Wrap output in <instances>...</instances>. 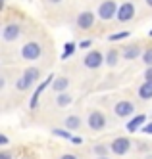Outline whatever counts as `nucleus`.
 Listing matches in <instances>:
<instances>
[{
  "instance_id": "9d476101",
  "label": "nucleus",
  "mask_w": 152,
  "mask_h": 159,
  "mask_svg": "<svg viewBox=\"0 0 152 159\" xmlns=\"http://www.w3.org/2000/svg\"><path fill=\"white\" fill-rule=\"evenodd\" d=\"M114 111H115V115H118V117L125 119V117H129L131 113L135 111V104H131V102H127V100L118 102V104H115V107H114Z\"/></svg>"
},
{
  "instance_id": "39448f33",
  "label": "nucleus",
  "mask_w": 152,
  "mask_h": 159,
  "mask_svg": "<svg viewBox=\"0 0 152 159\" xmlns=\"http://www.w3.org/2000/svg\"><path fill=\"white\" fill-rule=\"evenodd\" d=\"M87 123L92 130H102L106 127V117H104V113H100V111H91Z\"/></svg>"
},
{
  "instance_id": "0eeeda50",
  "label": "nucleus",
  "mask_w": 152,
  "mask_h": 159,
  "mask_svg": "<svg viewBox=\"0 0 152 159\" xmlns=\"http://www.w3.org/2000/svg\"><path fill=\"white\" fill-rule=\"evenodd\" d=\"M118 17L121 23H125V21H129V19H133L135 17V4L133 2H123L121 6H120V10H118Z\"/></svg>"
},
{
  "instance_id": "dca6fc26",
  "label": "nucleus",
  "mask_w": 152,
  "mask_h": 159,
  "mask_svg": "<svg viewBox=\"0 0 152 159\" xmlns=\"http://www.w3.org/2000/svg\"><path fill=\"white\" fill-rule=\"evenodd\" d=\"M66 127L69 129V130H77L79 127H81V119L77 117V115H69V117H66Z\"/></svg>"
},
{
  "instance_id": "412c9836",
  "label": "nucleus",
  "mask_w": 152,
  "mask_h": 159,
  "mask_svg": "<svg viewBox=\"0 0 152 159\" xmlns=\"http://www.w3.org/2000/svg\"><path fill=\"white\" fill-rule=\"evenodd\" d=\"M143 61H145L146 67H152V48L145 50V54H143Z\"/></svg>"
},
{
  "instance_id": "7ed1b4c3",
  "label": "nucleus",
  "mask_w": 152,
  "mask_h": 159,
  "mask_svg": "<svg viewBox=\"0 0 152 159\" xmlns=\"http://www.w3.org/2000/svg\"><path fill=\"white\" fill-rule=\"evenodd\" d=\"M118 10L120 8L115 6L114 0H104V2L98 6V17L104 19V21H108V19H112V17L118 16Z\"/></svg>"
},
{
  "instance_id": "b1692460",
  "label": "nucleus",
  "mask_w": 152,
  "mask_h": 159,
  "mask_svg": "<svg viewBox=\"0 0 152 159\" xmlns=\"http://www.w3.org/2000/svg\"><path fill=\"white\" fill-rule=\"evenodd\" d=\"M143 75H145V81H152V67H146V71Z\"/></svg>"
},
{
  "instance_id": "2eb2a0df",
  "label": "nucleus",
  "mask_w": 152,
  "mask_h": 159,
  "mask_svg": "<svg viewBox=\"0 0 152 159\" xmlns=\"http://www.w3.org/2000/svg\"><path fill=\"white\" fill-rule=\"evenodd\" d=\"M67 84H69V81H67V77H58V79H54V84H52V88L56 90V92H66V88H67Z\"/></svg>"
},
{
  "instance_id": "1a4fd4ad",
  "label": "nucleus",
  "mask_w": 152,
  "mask_h": 159,
  "mask_svg": "<svg viewBox=\"0 0 152 159\" xmlns=\"http://www.w3.org/2000/svg\"><path fill=\"white\" fill-rule=\"evenodd\" d=\"M19 35H21V27H19L17 23H8V25H4V29H2V39H4L6 42L16 40Z\"/></svg>"
},
{
  "instance_id": "4468645a",
  "label": "nucleus",
  "mask_w": 152,
  "mask_h": 159,
  "mask_svg": "<svg viewBox=\"0 0 152 159\" xmlns=\"http://www.w3.org/2000/svg\"><path fill=\"white\" fill-rule=\"evenodd\" d=\"M139 98H143V100L152 98V81H145L141 86H139Z\"/></svg>"
},
{
  "instance_id": "9b49d317",
  "label": "nucleus",
  "mask_w": 152,
  "mask_h": 159,
  "mask_svg": "<svg viewBox=\"0 0 152 159\" xmlns=\"http://www.w3.org/2000/svg\"><path fill=\"white\" fill-rule=\"evenodd\" d=\"M92 25H95V14L92 12H81L79 17H77V27L79 29H92Z\"/></svg>"
},
{
  "instance_id": "f3484780",
  "label": "nucleus",
  "mask_w": 152,
  "mask_h": 159,
  "mask_svg": "<svg viewBox=\"0 0 152 159\" xmlns=\"http://www.w3.org/2000/svg\"><path fill=\"white\" fill-rule=\"evenodd\" d=\"M118 60H120V52L118 50H108V54H106V63L110 67H114L115 63H118Z\"/></svg>"
},
{
  "instance_id": "ddd939ff",
  "label": "nucleus",
  "mask_w": 152,
  "mask_h": 159,
  "mask_svg": "<svg viewBox=\"0 0 152 159\" xmlns=\"http://www.w3.org/2000/svg\"><path fill=\"white\" fill-rule=\"evenodd\" d=\"M145 121H146V115H143V113H141V115H137V117H133L129 123H127V130H129V132H137L145 125Z\"/></svg>"
},
{
  "instance_id": "f8f14e48",
  "label": "nucleus",
  "mask_w": 152,
  "mask_h": 159,
  "mask_svg": "<svg viewBox=\"0 0 152 159\" xmlns=\"http://www.w3.org/2000/svg\"><path fill=\"white\" fill-rule=\"evenodd\" d=\"M141 54H145V52H141V48H139L137 44H129V46H125L123 52H121V56H123L125 60H135V58H139Z\"/></svg>"
},
{
  "instance_id": "7c9ffc66",
  "label": "nucleus",
  "mask_w": 152,
  "mask_h": 159,
  "mask_svg": "<svg viewBox=\"0 0 152 159\" xmlns=\"http://www.w3.org/2000/svg\"><path fill=\"white\" fill-rule=\"evenodd\" d=\"M146 4H148V6H150V8H152V0H146Z\"/></svg>"
},
{
  "instance_id": "20e7f679",
  "label": "nucleus",
  "mask_w": 152,
  "mask_h": 159,
  "mask_svg": "<svg viewBox=\"0 0 152 159\" xmlns=\"http://www.w3.org/2000/svg\"><path fill=\"white\" fill-rule=\"evenodd\" d=\"M110 150H112V153H115V155H125L127 152L131 150V140L127 138V136L114 138L112 144H110Z\"/></svg>"
},
{
  "instance_id": "c756f323",
  "label": "nucleus",
  "mask_w": 152,
  "mask_h": 159,
  "mask_svg": "<svg viewBox=\"0 0 152 159\" xmlns=\"http://www.w3.org/2000/svg\"><path fill=\"white\" fill-rule=\"evenodd\" d=\"M71 142H73V144H81V138H77V136H73V138H71Z\"/></svg>"
},
{
  "instance_id": "f03ea898",
  "label": "nucleus",
  "mask_w": 152,
  "mask_h": 159,
  "mask_svg": "<svg viewBox=\"0 0 152 159\" xmlns=\"http://www.w3.org/2000/svg\"><path fill=\"white\" fill-rule=\"evenodd\" d=\"M41 54H42V46H41L37 40H29V42L23 44V48H21V58L27 60V61L39 60Z\"/></svg>"
},
{
  "instance_id": "2f4dec72",
  "label": "nucleus",
  "mask_w": 152,
  "mask_h": 159,
  "mask_svg": "<svg viewBox=\"0 0 152 159\" xmlns=\"http://www.w3.org/2000/svg\"><path fill=\"white\" fill-rule=\"evenodd\" d=\"M50 2H62V0H50Z\"/></svg>"
},
{
  "instance_id": "a211bd4d",
  "label": "nucleus",
  "mask_w": 152,
  "mask_h": 159,
  "mask_svg": "<svg viewBox=\"0 0 152 159\" xmlns=\"http://www.w3.org/2000/svg\"><path fill=\"white\" fill-rule=\"evenodd\" d=\"M56 104L60 106V107H66V106H69V104H71V96H69L67 92H62L60 96H58V100H56Z\"/></svg>"
},
{
  "instance_id": "f257e3e1",
  "label": "nucleus",
  "mask_w": 152,
  "mask_h": 159,
  "mask_svg": "<svg viewBox=\"0 0 152 159\" xmlns=\"http://www.w3.org/2000/svg\"><path fill=\"white\" fill-rule=\"evenodd\" d=\"M39 75H41V73H39L37 67H29V69H25V71H23V75L17 79L16 88L21 90V92H23V90H29L35 83L39 81Z\"/></svg>"
},
{
  "instance_id": "6ab92c4d",
  "label": "nucleus",
  "mask_w": 152,
  "mask_h": 159,
  "mask_svg": "<svg viewBox=\"0 0 152 159\" xmlns=\"http://www.w3.org/2000/svg\"><path fill=\"white\" fill-rule=\"evenodd\" d=\"M73 50H75V44H73V42H67L66 46H64V54H62V60H67L69 56L73 54Z\"/></svg>"
},
{
  "instance_id": "4be33fe9",
  "label": "nucleus",
  "mask_w": 152,
  "mask_h": 159,
  "mask_svg": "<svg viewBox=\"0 0 152 159\" xmlns=\"http://www.w3.org/2000/svg\"><path fill=\"white\" fill-rule=\"evenodd\" d=\"M52 134H56V136H62V138H67V140H71V138H73V136L69 134L67 130H62V129H54V130H52Z\"/></svg>"
},
{
  "instance_id": "bb28decb",
  "label": "nucleus",
  "mask_w": 152,
  "mask_h": 159,
  "mask_svg": "<svg viewBox=\"0 0 152 159\" xmlns=\"http://www.w3.org/2000/svg\"><path fill=\"white\" fill-rule=\"evenodd\" d=\"M60 159H77L75 155H71V153H66V155H62Z\"/></svg>"
},
{
  "instance_id": "72a5a7b5",
  "label": "nucleus",
  "mask_w": 152,
  "mask_h": 159,
  "mask_svg": "<svg viewBox=\"0 0 152 159\" xmlns=\"http://www.w3.org/2000/svg\"><path fill=\"white\" fill-rule=\"evenodd\" d=\"M150 37H152V31H150Z\"/></svg>"
},
{
  "instance_id": "5701e85b",
  "label": "nucleus",
  "mask_w": 152,
  "mask_h": 159,
  "mask_svg": "<svg viewBox=\"0 0 152 159\" xmlns=\"http://www.w3.org/2000/svg\"><path fill=\"white\" fill-rule=\"evenodd\" d=\"M127 37H129V31H123V33H115V35H112L110 40L114 42V40H121V39H127Z\"/></svg>"
},
{
  "instance_id": "c85d7f7f",
  "label": "nucleus",
  "mask_w": 152,
  "mask_h": 159,
  "mask_svg": "<svg viewBox=\"0 0 152 159\" xmlns=\"http://www.w3.org/2000/svg\"><path fill=\"white\" fill-rule=\"evenodd\" d=\"M0 144H2V146H6L8 144V138H6V136L2 134V136H0Z\"/></svg>"
},
{
  "instance_id": "a878e982",
  "label": "nucleus",
  "mask_w": 152,
  "mask_h": 159,
  "mask_svg": "<svg viewBox=\"0 0 152 159\" xmlns=\"http://www.w3.org/2000/svg\"><path fill=\"white\" fill-rule=\"evenodd\" d=\"M91 44H92V40L91 39H85L83 42H81V48H91Z\"/></svg>"
},
{
  "instance_id": "473e14b6",
  "label": "nucleus",
  "mask_w": 152,
  "mask_h": 159,
  "mask_svg": "<svg viewBox=\"0 0 152 159\" xmlns=\"http://www.w3.org/2000/svg\"><path fill=\"white\" fill-rule=\"evenodd\" d=\"M96 159H110V157H96Z\"/></svg>"
},
{
  "instance_id": "423d86ee",
  "label": "nucleus",
  "mask_w": 152,
  "mask_h": 159,
  "mask_svg": "<svg viewBox=\"0 0 152 159\" xmlns=\"http://www.w3.org/2000/svg\"><path fill=\"white\" fill-rule=\"evenodd\" d=\"M54 81V75H48V77H46V81H42L37 88H35V92H33V96H31V102H29V107L31 109H35V107H37L39 106V96L44 92V88H48V84Z\"/></svg>"
},
{
  "instance_id": "6e6552de",
  "label": "nucleus",
  "mask_w": 152,
  "mask_h": 159,
  "mask_svg": "<svg viewBox=\"0 0 152 159\" xmlns=\"http://www.w3.org/2000/svg\"><path fill=\"white\" fill-rule=\"evenodd\" d=\"M102 63H104V58L98 50H92L85 56V67H89V69H98Z\"/></svg>"
},
{
  "instance_id": "aec40b11",
  "label": "nucleus",
  "mask_w": 152,
  "mask_h": 159,
  "mask_svg": "<svg viewBox=\"0 0 152 159\" xmlns=\"http://www.w3.org/2000/svg\"><path fill=\"white\" fill-rule=\"evenodd\" d=\"M92 152H95L98 157H108V148L102 146V144L100 146H95V150H92Z\"/></svg>"
},
{
  "instance_id": "393cba45",
  "label": "nucleus",
  "mask_w": 152,
  "mask_h": 159,
  "mask_svg": "<svg viewBox=\"0 0 152 159\" xmlns=\"http://www.w3.org/2000/svg\"><path fill=\"white\" fill-rule=\"evenodd\" d=\"M143 132H145V134H152V121H150L148 125H145V127H143Z\"/></svg>"
},
{
  "instance_id": "cd10ccee",
  "label": "nucleus",
  "mask_w": 152,
  "mask_h": 159,
  "mask_svg": "<svg viewBox=\"0 0 152 159\" xmlns=\"http://www.w3.org/2000/svg\"><path fill=\"white\" fill-rule=\"evenodd\" d=\"M0 159H12V155L8 152H2V155H0Z\"/></svg>"
}]
</instances>
